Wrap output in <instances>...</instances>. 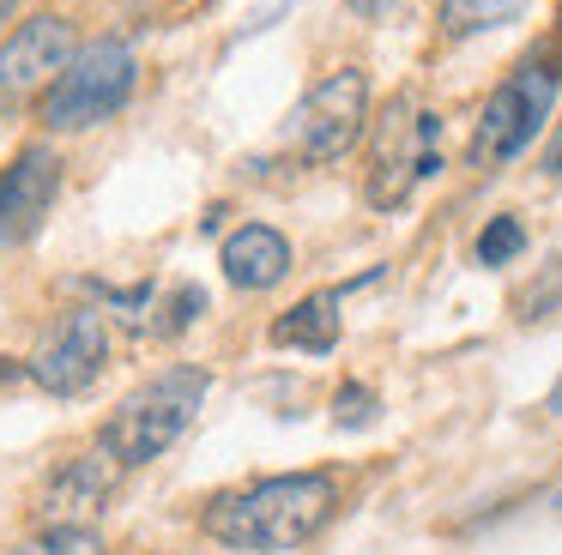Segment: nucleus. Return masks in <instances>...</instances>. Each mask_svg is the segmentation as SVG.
<instances>
[{
  "instance_id": "1",
  "label": "nucleus",
  "mask_w": 562,
  "mask_h": 555,
  "mask_svg": "<svg viewBox=\"0 0 562 555\" xmlns=\"http://www.w3.org/2000/svg\"><path fill=\"white\" fill-rule=\"evenodd\" d=\"M333 513H339V477L333 471H284V477H260L248 489L206 501L200 531L243 555H291L315 543L333 525Z\"/></svg>"
},
{
  "instance_id": "2",
  "label": "nucleus",
  "mask_w": 562,
  "mask_h": 555,
  "mask_svg": "<svg viewBox=\"0 0 562 555\" xmlns=\"http://www.w3.org/2000/svg\"><path fill=\"white\" fill-rule=\"evenodd\" d=\"M206 386H212V374L194 369V362L158 369L151 381H139L134 393H127L122 405L110 410V422H103V446H110V453L122 458L127 471L164 458V453H170V446L188 434V422L200 417V405H206Z\"/></svg>"
},
{
  "instance_id": "3",
  "label": "nucleus",
  "mask_w": 562,
  "mask_h": 555,
  "mask_svg": "<svg viewBox=\"0 0 562 555\" xmlns=\"http://www.w3.org/2000/svg\"><path fill=\"white\" fill-rule=\"evenodd\" d=\"M134 84H139L134 48H127L122 36H98V43L79 48L74 67L43 91L37 115H43L49 133H86V127H98V121L122 115V103L134 97Z\"/></svg>"
},
{
  "instance_id": "4",
  "label": "nucleus",
  "mask_w": 562,
  "mask_h": 555,
  "mask_svg": "<svg viewBox=\"0 0 562 555\" xmlns=\"http://www.w3.org/2000/svg\"><path fill=\"white\" fill-rule=\"evenodd\" d=\"M557 91H562V72L550 60H526L514 67L508 79L490 91L484 115L472 127V145H465V163L472 169H502L526 151V145L544 133L550 109H557Z\"/></svg>"
},
{
  "instance_id": "5",
  "label": "nucleus",
  "mask_w": 562,
  "mask_h": 555,
  "mask_svg": "<svg viewBox=\"0 0 562 555\" xmlns=\"http://www.w3.org/2000/svg\"><path fill=\"white\" fill-rule=\"evenodd\" d=\"M369 127V72L363 67H339L321 84H308L303 103L284 121V145L303 163H339Z\"/></svg>"
},
{
  "instance_id": "6",
  "label": "nucleus",
  "mask_w": 562,
  "mask_h": 555,
  "mask_svg": "<svg viewBox=\"0 0 562 555\" xmlns=\"http://www.w3.org/2000/svg\"><path fill=\"white\" fill-rule=\"evenodd\" d=\"M441 169V115L429 109H412L400 103L381 115V133H375V157H369V181H363V200L393 212V205L412 200L417 181H429Z\"/></svg>"
},
{
  "instance_id": "7",
  "label": "nucleus",
  "mask_w": 562,
  "mask_h": 555,
  "mask_svg": "<svg viewBox=\"0 0 562 555\" xmlns=\"http://www.w3.org/2000/svg\"><path fill=\"white\" fill-rule=\"evenodd\" d=\"M74 55L79 43L61 12H37V19L13 24L0 36V115H19L31 97L43 103V91L74 67Z\"/></svg>"
},
{
  "instance_id": "8",
  "label": "nucleus",
  "mask_w": 562,
  "mask_h": 555,
  "mask_svg": "<svg viewBox=\"0 0 562 555\" xmlns=\"http://www.w3.org/2000/svg\"><path fill=\"white\" fill-rule=\"evenodd\" d=\"M110 369V320L98 308H74L43 332V344L31 350L25 374L49 398H79L98 386V374Z\"/></svg>"
},
{
  "instance_id": "9",
  "label": "nucleus",
  "mask_w": 562,
  "mask_h": 555,
  "mask_svg": "<svg viewBox=\"0 0 562 555\" xmlns=\"http://www.w3.org/2000/svg\"><path fill=\"white\" fill-rule=\"evenodd\" d=\"M55 193H61V157L49 139L25 145L13 163L0 169V248H19L43 229Z\"/></svg>"
},
{
  "instance_id": "10",
  "label": "nucleus",
  "mask_w": 562,
  "mask_h": 555,
  "mask_svg": "<svg viewBox=\"0 0 562 555\" xmlns=\"http://www.w3.org/2000/svg\"><path fill=\"white\" fill-rule=\"evenodd\" d=\"M122 471H127V465L98 441V453L67 458V465L49 477V489L37 495V519H43V525H86L91 507L110 501V489L122 483Z\"/></svg>"
},
{
  "instance_id": "11",
  "label": "nucleus",
  "mask_w": 562,
  "mask_h": 555,
  "mask_svg": "<svg viewBox=\"0 0 562 555\" xmlns=\"http://www.w3.org/2000/svg\"><path fill=\"white\" fill-rule=\"evenodd\" d=\"M218 265H224V278H231L236 290H272V284H284V278H291L296 253H291V241H284V229L243 224V229H231V236H224Z\"/></svg>"
},
{
  "instance_id": "12",
  "label": "nucleus",
  "mask_w": 562,
  "mask_h": 555,
  "mask_svg": "<svg viewBox=\"0 0 562 555\" xmlns=\"http://www.w3.org/2000/svg\"><path fill=\"white\" fill-rule=\"evenodd\" d=\"M272 344L327 356V350L339 344V290H315V296H303L291 314H279V320H272Z\"/></svg>"
},
{
  "instance_id": "13",
  "label": "nucleus",
  "mask_w": 562,
  "mask_h": 555,
  "mask_svg": "<svg viewBox=\"0 0 562 555\" xmlns=\"http://www.w3.org/2000/svg\"><path fill=\"white\" fill-rule=\"evenodd\" d=\"M532 0H441L436 24L441 36H477V31H496V24H514Z\"/></svg>"
},
{
  "instance_id": "14",
  "label": "nucleus",
  "mask_w": 562,
  "mask_h": 555,
  "mask_svg": "<svg viewBox=\"0 0 562 555\" xmlns=\"http://www.w3.org/2000/svg\"><path fill=\"white\" fill-rule=\"evenodd\" d=\"M13 555H110L91 525H43L25 543H13Z\"/></svg>"
},
{
  "instance_id": "15",
  "label": "nucleus",
  "mask_w": 562,
  "mask_h": 555,
  "mask_svg": "<svg viewBox=\"0 0 562 555\" xmlns=\"http://www.w3.org/2000/svg\"><path fill=\"white\" fill-rule=\"evenodd\" d=\"M472 253H477V265H508V260H520V253H526V229H520V217H514V212L490 217V224L477 229Z\"/></svg>"
},
{
  "instance_id": "16",
  "label": "nucleus",
  "mask_w": 562,
  "mask_h": 555,
  "mask_svg": "<svg viewBox=\"0 0 562 555\" xmlns=\"http://www.w3.org/2000/svg\"><path fill=\"white\" fill-rule=\"evenodd\" d=\"M200 314H206V290H200V284H176L170 302H164V308L146 320V332L151 338H176V332H188Z\"/></svg>"
},
{
  "instance_id": "17",
  "label": "nucleus",
  "mask_w": 562,
  "mask_h": 555,
  "mask_svg": "<svg viewBox=\"0 0 562 555\" xmlns=\"http://www.w3.org/2000/svg\"><path fill=\"white\" fill-rule=\"evenodd\" d=\"M375 410H381V398L369 393L363 381H345L339 393H333V422H339V429H369Z\"/></svg>"
},
{
  "instance_id": "18",
  "label": "nucleus",
  "mask_w": 562,
  "mask_h": 555,
  "mask_svg": "<svg viewBox=\"0 0 562 555\" xmlns=\"http://www.w3.org/2000/svg\"><path fill=\"white\" fill-rule=\"evenodd\" d=\"M387 7H393V0H351V12H357V19H381Z\"/></svg>"
},
{
  "instance_id": "19",
  "label": "nucleus",
  "mask_w": 562,
  "mask_h": 555,
  "mask_svg": "<svg viewBox=\"0 0 562 555\" xmlns=\"http://www.w3.org/2000/svg\"><path fill=\"white\" fill-rule=\"evenodd\" d=\"M544 169H550V175H562V127H557V139H550V151H544Z\"/></svg>"
},
{
  "instance_id": "20",
  "label": "nucleus",
  "mask_w": 562,
  "mask_h": 555,
  "mask_svg": "<svg viewBox=\"0 0 562 555\" xmlns=\"http://www.w3.org/2000/svg\"><path fill=\"white\" fill-rule=\"evenodd\" d=\"M544 410H550V417H562V381H557V386H550V398H544Z\"/></svg>"
},
{
  "instance_id": "21",
  "label": "nucleus",
  "mask_w": 562,
  "mask_h": 555,
  "mask_svg": "<svg viewBox=\"0 0 562 555\" xmlns=\"http://www.w3.org/2000/svg\"><path fill=\"white\" fill-rule=\"evenodd\" d=\"M13 7H19V0H0V24H7V19H13Z\"/></svg>"
},
{
  "instance_id": "22",
  "label": "nucleus",
  "mask_w": 562,
  "mask_h": 555,
  "mask_svg": "<svg viewBox=\"0 0 562 555\" xmlns=\"http://www.w3.org/2000/svg\"><path fill=\"white\" fill-rule=\"evenodd\" d=\"M557 507H562V495H557Z\"/></svg>"
}]
</instances>
